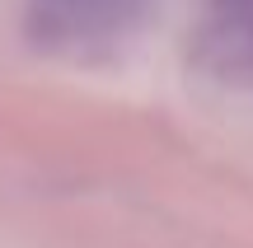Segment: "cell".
<instances>
[{"mask_svg": "<svg viewBox=\"0 0 253 248\" xmlns=\"http://www.w3.org/2000/svg\"><path fill=\"white\" fill-rule=\"evenodd\" d=\"M197 47L220 80L253 84V0H207Z\"/></svg>", "mask_w": 253, "mask_h": 248, "instance_id": "cell-1", "label": "cell"}]
</instances>
